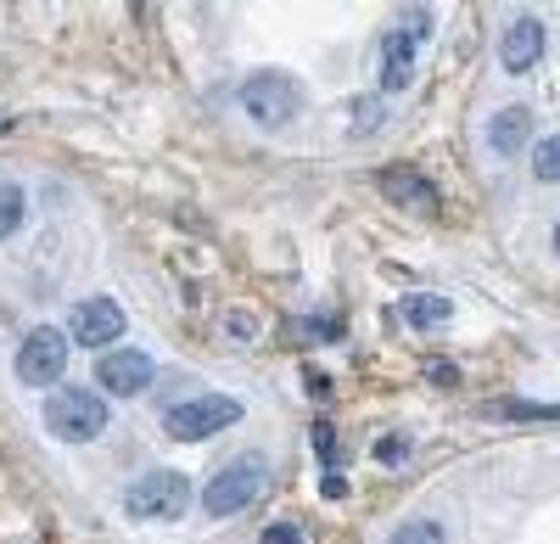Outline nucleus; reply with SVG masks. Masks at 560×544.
I'll list each match as a JSON object with an SVG mask.
<instances>
[{"label": "nucleus", "mask_w": 560, "mask_h": 544, "mask_svg": "<svg viewBox=\"0 0 560 544\" xmlns=\"http://www.w3.org/2000/svg\"><path fill=\"white\" fill-rule=\"evenodd\" d=\"M45 427H51L62 443H90V438L107 432V404L90 387H57L51 398H45Z\"/></svg>", "instance_id": "f257e3e1"}, {"label": "nucleus", "mask_w": 560, "mask_h": 544, "mask_svg": "<svg viewBox=\"0 0 560 544\" xmlns=\"http://www.w3.org/2000/svg\"><path fill=\"white\" fill-rule=\"evenodd\" d=\"M264 461L258 455H236L230 466H219L213 472V483L202 488V511L208 517H236V511H247L258 494H264Z\"/></svg>", "instance_id": "f03ea898"}, {"label": "nucleus", "mask_w": 560, "mask_h": 544, "mask_svg": "<svg viewBox=\"0 0 560 544\" xmlns=\"http://www.w3.org/2000/svg\"><path fill=\"white\" fill-rule=\"evenodd\" d=\"M236 421H242V404L236 398H230V393H202V398L174 404V410L163 416V432L179 438V443H202L219 427H236Z\"/></svg>", "instance_id": "7ed1b4c3"}, {"label": "nucleus", "mask_w": 560, "mask_h": 544, "mask_svg": "<svg viewBox=\"0 0 560 544\" xmlns=\"http://www.w3.org/2000/svg\"><path fill=\"white\" fill-rule=\"evenodd\" d=\"M185 506H191V483H185V472H147L124 494V511L147 517V522H174V517H185Z\"/></svg>", "instance_id": "20e7f679"}, {"label": "nucleus", "mask_w": 560, "mask_h": 544, "mask_svg": "<svg viewBox=\"0 0 560 544\" xmlns=\"http://www.w3.org/2000/svg\"><path fill=\"white\" fill-rule=\"evenodd\" d=\"M242 107H247L258 124L275 129V124H287V118L303 107V84H298L292 73H275V68H269V73H253V79L242 84Z\"/></svg>", "instance_id": "39448f33"}, {"label": "nucleus", "mask_w": 560, "mask_h": 544, "mask_svg": "<svg viewBox=\"0 0 560 544\" xmlns=\"http://www.w3.org/2000/svg\"><path fill=\"white\" fill-rule=\"evenodd\" d=\"M68 332H51V326H39V332H28L23 337V348H18V382H28V387H45V382H62V371H68Z\"/></svg>", "instance_id": "423d86ee"}, {"label": "nucleus", "mask_w": 560, "mask_h": 544, "mask_svg": "<svg viewBox=\"0 0 560 544\" xmlns=\"http://www.w3.org/2000/svg\"><path fill=\"white\" fill-rule=\"evenodd\" d=\"M96 382H102L113 398H135V393L152 387V359L140 354V348H113V354H102Z\"/></svg>", "instance_id": "0eeeda50"}, {"label": "nucleus", "mask_w": 560, "mask_h": 544, "mask_svg": "<svg viewBox=\"0 0 560 544\" xmlns=\"http://www.w3.org/2000/svg\"><path fill=\"white\" fill-rule=\"evenodd\" d=\"M68 337L84 348H107L113 337H124V309L113 298H90L68 314Z\"/></svg>", "instance_id": "6e6552de"}, {"label": "nucleus", "mask_w": 560, "mask_h": 544, "mask_svg": "<svg viewBox=\"0 0 560 544\" xmlns=\"http://www.w3.org/2000/svg\"><path fill=\"white\" fill-rule=\"evenodd\" d=\"M538 57H544V23L538 18H516L504 28V39H499V62L510 73H527V68H538Z\"/></svg>", "instance_id": "1a4fd4ad"}, {"label": "nucleus", "mask_w": 560, "mask_h": 544, "mask_svg": "<svg viewBox=\"0 0 560 544\" xmlns=\"http://www.w3.org/2000/svg\"><path fill=\"white\" fill-rule=\"evenodd\" d=\"M488 141H493V152L516 158V152L533 141V113H527V107H504V113H493V124H488Z\"/></svg>", "instance_id": "9d476101"}, {"label": "nucleus", "mask_w": 560, "mask_h": 544, "mask_svg": "<svg viewBox=\"0 0 560 544\" xmlns=\"http://www.w3.org/2000/svg\"><path fill=\"white\" fill-rule=\"evenodd\" d=\"M415 73V45L409 34H387L382 39V90H404Z\"/></svg>", "instance_id": "9b49d317"}, {"label": "nucleus", "mask_w": 560, "mask_h": 544, "mask_svg": "<svg viewBox=\"0 0 560 544\" xmlns=\"http://www.w3.org/2000/svg\"><path fill=\"white\" fill-rule=\"evenodd\" d=\"M382 192L393 202H415V208H432L438 192H432V180H420L415 169H382Z\"/></svg>", "instance_id": "f8f14e48"}, {"label": "nucleus", "mask_w": 560, "mask_h": 544, "mask_svg": "<svg viewBox=\"0 0 560 544\" xmlns=\"http://www.w3.org/2000/svg\"><path fill=\"white\" fill-rule=\"evenodd\" d=\"M448 298L443 292H409L404 298V321L415 326V332H432V326H448Z\"/></svg>", "instance_id": "ddd939ff"}, {"label": "nucleus", "mask_w": 560, "mask_h": 544, "mask_svg": "<svg viewBox=\"0 0 560 544\" xmlns=\"http://www.w3.org/2000/svg\"><path fill=\"white\" fill-rule=\"evenodd\" d=\"M533 174L544 180V186H555L560 180V135H544L538 152H533Z\"/></svg>", "instance_id": "4468645a"}, {"label": "nucleus", "mask_w": 560, "mask_h": 544, "mask_svg": "<svg viewBox=\"0 0 560 544\" xmlns=\"http://www.w3.org/2000/svg\"><path fill=\"white\" fill-rule=\"evenodd\" d=\"M387 544H448V539H443V528H438L432 517H420V522H404Z\"/></svg>", "instance_id": "2eb2a0df"}, {"label": "nucleus", "mask_w": 560, "mask_h": 544, "mask_svg": "<svg viewBox=\"0 0 560 544\" xmlns=\"http://www.w3.org/2000/svg\"><path fill=\"white\" fill-rule=\"evenodd\" d=\"M23 224V192L18 186H0V242Z\"/></svg>", "instance_id": "dca6fc26"}, {"label": "nucleus", "mask_w": 560, "mask_h": 544, "mask_svg": "<svg viewBox=\"0 0 560 544\" xmlns=\"http://www.w3.org/2000/svg\"><path fill=\"white\" fill-rule=\"evenodd\" d=\"M258 544H303V533L298 528H287V522H275V528H264V539Z\"/></svg>", "instance_id": "f3484780"}, {"label": "nucleus", "mask_w": 560, "mask_h": 544, "mask_svg": "<svg viewBox=\"0 0 560 544\" xmlns=\"http://www.w3.org/2000/svg\"><path fill=\"white\" fill-rule=\"evenodd\" d=\"M404 23H409V39H420V34H432V12H404Z\"/></svg>", "instance_id": "a211bd4d"}, {"label": "nucleus", "mask_w": 560, "mask_h": 544, "mask_svg": "<svg viewBox=\"0 0 560 544\" xmlns=\"http://www.w3.org/2000/svg\"><path fill=\"white\" fill-rule=\"evenodd\" d=\"M376 113H382L376 102H353V124L359 129H376Z\"/></svg>", "instance_id": "6ab92c4d"}, {"label": "nucleus", "mask_w": 560, "mask_h": 544, "mask_svg": "<svg viewBox=\"0 0 560 544\" xmlns=\"http://www.w3.org/2000/svg\"><path fill=\"white\" fill-rule=\"evenodd\" d=\"M314 449L325 461H337V438H331V427H314Z\"/></svg>", "instance_id": "aec40b11"}, {"label": "nucleus", "mask_w": 560, "mask_h": 544, "mask_svg": "<svg viewBox=\"0 0 560 544\" xmlns=\"http://www.w3.org/2000/svg\"><path fill=\"white\" fill-rule=\"evenodd\" d=\"M398 455H404V443H398V438H382V443H376V461H387V466H393Z\"/></svg>", "instance_id": "412c9836"}, {"label": "nucleus", "mask_w": 560, "mask_h": 544, "mask_svg": "<svg viewBox=\"0 0 560 544\" xmlns=\"http://www.w3.org/2000/svg\"><path fill=\"white\" fill-rule=\"evenodd\" d=\"M427 377H432V382H454L459 371H454V366H443V359H432V366H427Z\"/></svg>", "instance_id": "4be33fe9"}, {"label": "nucleus", "mask_w": 560, "mask_h": 544, "mask_svg": "<svg viewBox=\"0 0 560 544\" xmlns=\"http://www.w3.org/2000/svg\"><path fill=\"white\" fill-rule=\"evenodd\" d=\"M555 253H560V224H555Z\"/></svg>", "instance_id": "5701e85b"}]
</instances>
